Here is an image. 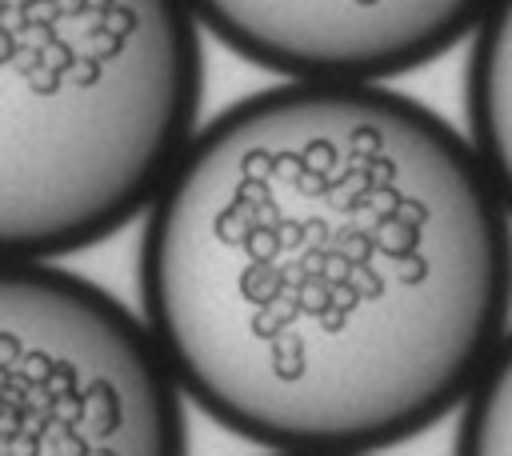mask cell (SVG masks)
<instances>
[{
    "mask_svg": "<svg viewBox=\"0 0 512 456\" xmlns=\"http://www.w3.org/2000/svg\"><path fill=\"white\" fill-rule=\"evenodd\" d=\"M236 56L284 80L384 84L480 28L492 0H188Z\"/></svg>",
    "mask_w": 512,
    "mask_h": 456,
    "instance_id": "277c9868",
    "label": "cell"
},
{
    "mask_svg": "<svg viewBox=\"0 0 512 456\" xmlns=\"http://www.w3.org/2000/svg\"><path fill=\"white\" fill-rule=\"evenodd\" d=\"M272 456H300V452H272Z\"/></svg>",
    "mask_w": 512,
    "mask_h": 456,
    "instance_id": "52a82bcc",
    "label": "cell"
},
{
    "mask_svg": "<svg viewBox=\"0 0 512 456\" xmlns=\"http://www.w3.org/2000/svg\"><path fill=\"white\" fill-rule=\"evenodd\" d=\"M144 324L220 428L368 456L464 408L512 328V216L476 148L384 84L216 112L140 236Z\"/></svg>",
    "mask_w": 512,
    "mask_h": 456,
    "instance_id": "6da1fadb",
    "label": "cell"
},
{
    "mask_svg": "<svg viewBox=\"0 0 512 456\" xmlns=\"http://www.w3.org/2000/svg\"><path fill=\"white\" fill-rule=\"evenodd\" d=\"M0 456H188L184 388L144 320L36 260L0 268Z\"/></svg>",
    "mask_w": 512,
    "mask_h": 456,
    "instance_id": "3957f363",
    "label": "cell"
},
{
    "mask_svg": "<svg viewBox=\"0 0 512 456\" xmlns=\"http://www.w3.org/2000/svg\"><path fill=\"white\" fill-rule=\"evenodd\" d=\"M0 252L52 264L156 204L200 136L188 0H0Z\"/></svg>",
    "mask_w": 512,
    "mask_h": 456,
    "instance_id": "7a4b0ae2",
    "label": "cell"
},
{
    "mask_svg": "<svg viewBox=\"0 0 512 456\" xmlns=\"http://www.w3.org/2000/svg\"><path fill=\"white\" fill-rule=\"evenodd\" d=\"M456 456H512V328L460 408Z\"/></svg>",
    "mask_w": 512,
    "mask_h": 456,
    "instance_id": "8992f818",
    "label": "cell"
},
{
    "mask_svg": "<svg viewBox=\"0 0 512 456\" xmlns=\"http://www.w3.org/2000/svg\"><path fill=\"white\" fill-rule=\"evenodd\" d=\"M468 140L512 216V0H492L468 52Z\"/></svg>",
    "mask_w": 512,
    "mask_h": 456,
    "instance_id": "5b68a950",
    "label": "cell"
}]
</instances>
